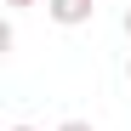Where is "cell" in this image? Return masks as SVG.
I'll return each instance as SVG.
<instances>
[{
  "mask_svg": "<svg viewBox=\"0 0 131 131\" xmlns=\"http://www.w3.org/2000/svg\"><path fill=\"white\" fill-rule=\"evenodd\" d=\"M46 17L63 23V29H80V23L97 17V0H46Z\"/></svg>",
  "mask_w": 131,
  "mask_h": 131,
  "instance_id": "6da1fadb",
  "label": "cell"
},
{
  "mask_svg": "<svg viewBox=\"0 0 131 131\" xmlns=\"http://www.w3.org/2000/svg\"><path fill=\"white\" fill-rule=\"evenodd\" d=\"M57 131H97V125H91V120H63Z\"/></svg>",
  "mask_w": 131,
  "mask_h": 131,
  "instance_id": "7a4b0ae2",
  "label": "cell"
},
{
  "mask_svg": "<svg viewBox=\"0 0 131 131\" xmlns=\"http://www.w3.org/2000/svg\"><path fill=\"white\" fill-rule=\"evenodd\" d=\"M6 6H12V12H23V6H34V0H6Z\"/></svg>",
  "mask_w": 131,
  "mask_h": 131,
  "instance_id": "3957f363",
  "label": "cell"
},
{
  "mask_svg": "<svg viewBox=\"0 0 131 131\" xmlns=\"http://www.w3.org/2000/svg\"><path fill=\"white\" fill-rule=\"evenodd\" d=\"M125 34H131V12H125Z\"/></svg>",
  "mask_w": 131,
  "mask_h": 131,
  "instance_id": "277c9868",
  "label": "cell"
},
{
  "mask_svg": "<svg viewBox=\"0 0 131 131\" xmlns=\"http://www.w3.org/2000/svg\"><path fill=\"white\" fill-rule=\"evenodd\" d=\"M12 131H34V125H12Z\"/></svg>",
  "mask_w": 131,
  "mask_h": 131,
  "instance_id": "5b68a950",
  "label": "cell"
},
{
  "mask_svg": "<svg viewBox=\"0 0 131 131\" xmlns=\"http://www.w3.org/2000/svg\"><path fill=\"white\" fill-rule=\"evenodd\" d=\"M125 80H131V57H125Z\"/></svg>",
  "mask_w": 131,
  "mask_h": 131,
  "instance_id": "8992f818",
  "label": "cell"
}]
</instances>
